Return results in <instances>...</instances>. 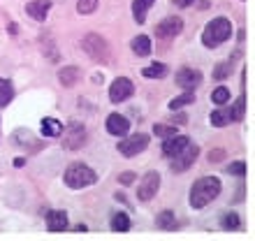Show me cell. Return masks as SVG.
Masks as SVG:
<instances>
[{
  "instance_id": "4",
  "label": "cell",
  "mask_w": 255,
  "mask_h": 241,
  "mask_svg": "<svg viewBox=\"0 0 255 241\" xmlns=\"http://www.w3.org/2000/svg\"><path fill=\"white\" fill-rule=\"evenodd\" d=\"M81 49L84 54L88 56L95 63H109V44L105 42V37L98 33H88L84 40H81Z\"/></svg>"
},
{
  "instance_id": "6",
  "label": "cell",
  "mask_w": 255,
  "mask_h": 241,
  "mask_svg": "<svg viewBox=\"0 0 255 241\" xmlns=\"http://www.w3.org/2000/svg\"><path fill=\"white\" fill-rule=\"evenodd\" d=\"M146 146H148L146 134H130V137H126L123 141H119V151H121V155H126V158H132V155L141 153Z\"/></svg>"
},
{
  "instance_id": "25",
  "label": "cell",
  "mask_w": 255,
  "mask_h": 241,
  "mask_svg": "<svg viewBox=\"0 0 255 241\" xmlns=\"http://www.w3.org/2000/svg\"><path fill=\"white\" fill-rule=\"evenodd\" d=\"M193 100H195L193 91H188V93H183V95H179V98H174V100H169V109H172V112H174V109H181V107H186V105H190Z\"/></svg>"
},
{
  "instance_id": "30",
  "label": "cell",
  "mask_w": 255,
  "mask_h": 241,
  "mask_svg": "<svg viewBox=\"0 0 255 241\" xmlns=\"http://www.w3.org/2000/svg\"><path fill=\"white\" fill-rule=\"evenodd\" d=\"M153 132L158 134V137H172V134H176V127L162 125V123H155V125H153Z\"/></svg>"
},
{
  "instance_id": "12",
  "label": "cell",
  "mask_w": 255,
  "mask_h": 241,
  "mask_svg": "<svg viewBox=\"0 0 255 241\" xmlns=\"http://www.w3.org/2000/svg\"><path fill=\"white\" fill-rule=\"evenodd\" d=\"M188 144H190L188 137H183V134H172V137H167V141L162 144V153L167 155V158H174V155L181 153Z\"/></svg>"
},
{
  "instance_id": "20",
  "label": "cell",
  "mask_w": 255,
  "mask_h": 241,
  "mask_svg": "<svg viewBox=\"0 0 255 241\" xmlns=\"http://www.w3.org/2000/svg\"><path fill=\"white\" fill-rule=\"evenodd\" d=\"M132 51L137 56H148L151 54V40H148L146 35H137L132 40Z\"/></svg>"
},
{
  "instance_id": "10",
  "label": "cell",
  "mask_w": 255,
  "mask_h": 241,
  "mask_svg": "<svg viewBox=\"0 0 255 241\" xmlns=\"http://www.w3.org/2000/svg\"><path fill=\"white\" fill-rule=\"evenodd\" d=\"M197 155H200V148L197 146H186L179 155H174L172 158V172H186V169L193 165L195 160H197Z\"/></svg>"
},
{
  "instance_id": "16",
  "label": "cell",
  "mask_w": 255,
  "mask_h": 241,
  "mask_svg": "<svg viewBox=\"0 0 255 241\" xmlns=\"http://www.w3.org/2000/svg\"><path fill=\"white\" fill-rule=\"evenodd\" d=\"M81 72H79V67H63L61 72H58V81H61L63 86H74L77 81H79Z\"/></svg>"
},
{
  "instance_id": "18",
  "label": "cell",
  "mask_w": 255,
  "mask_h": 241,
  "mask_svg": "<svg viewBox=\"0 0 255 241\" xmlns=\"http://www.w3.org/2000/svg\"><path fill=\"white\" fill-rule=\"evenodd\" d=\"M239 51H237L235 56L230 60H225V63H221V65H216V70H214V79H218V81H223V79H228L230 77V72H232V67H235V60L239 58Z\"/></svg>"
},
{
  "instance_id": "3",
  "label": "cell",
  "mask_w": 255,
  "mask_h": 241,
  "mask_svg": "<svg viewBox=\"0 0 255 241\" xmlns=\"http://www.w3.org/2000/svg\"><path fill=\"white\" fill-rule=\"evenodd\" d=\"M63 179H65L67 188L79 190V188H86V186H91V183H95L98 174H95L88 165H84V162H72V165L65 169V176H63Z\"/></svg>"
},
{
  "instance_id": "27",
  "label": "cell",
  "mask_w": 255,
  "mask_h": 241,
  "mask_svg": "<svg viewBox=\"0 0 255 241\" xmlns=\"http://www.w3.org/2000/svg\"><path fill=\"white\" fill-rule=\"evenodd\" d=\"M223 228L225 230H239L242 228V221L237 214H225L223 216Z\"/></svg>"
},
{
  "instance_id": "24",
  "label": "cell",
  "mask_w": 255,
  "mask_h": 241,
  "mask_svg": "<svg viewBox=\"0 0 255 241\" xmlns=\"http://www.w3.org/2000/svg\"><path fill=\"white\" fill-rule=\"evenodd\" d=\"M165 72H167V67L162 65V63H153V65H148L141 70V77H146V79H160Z\"/></svg>"
},
{
  "instance_id": "11",
  "label": "cell",
  "mask_w": 255,
  "mask_h": 241,
  "mask_svg": "<svg viewBox=\"0 0 255 241\" xmlns=\"http://www.w3.org/2000/svg\"><path fill=\"white\" fill-rule=\"evenodd\" d=\"M176 84L186 88V91H193V88H197L202 84V72L193 70V67H183V70L176 72Z\"/></svg>"
},
{
  "instance_id": "15",
  "label": "cell",
  "mask_w": 255,
  "mask_h": 241,
  "mask_svg": "<svg viewBox=\"0 0 255 241\" xmlns=\"http://www.w3.org/2000/svg\"><path fill=\"white\" fill-rule=\"evenodd\" d=\"M49 7H51V2L49 0H33V2H28L26 12L33 16L35 21H44L49 14Z\"/></svg>"
},
{
  "instance_id": "28",
  "label": "cell",
  "mask_w": 255,
  "mask_h": 241,
  "mask_svg": "<svg viewBox=\"0 0 255 241\" xmlns=\"http://www.w3.org/2000/svg\"><path fill=\"white\" fill-rule=\"evenodd\" d=\"M211 100H214L216 105H225V102L230 100V91L225 86H218L214 93H211Z\"/></svg>"
},
{
  "instance_id": "14",
  "label": "cell",
  "mask_w": 255,
  "mask_h": 241,
  "mask_svg": "<svg viewBox=\"0 0 255 241\" xmlns=\"http://www.w3.org/2000/svg\"><path fill=\"white\" fill-rule=\"evenodd\" d=\"M47 228L51 230V232H63V230H67V216H65V211H58V209L49 211V214H47Z\"/></svg>"
},
{
  "instance_id": "13",
  "label": "cell",
  "mask_w": 255,
  "mask_h": 241,
  "mask_svg": "<svg viewBox=\"0 0 255 241\" xmlns=\"http://www.w3.org/2000/svg\"><path fill=\"white\" fill-rule=\"evenodd\" d=\"M107 132L114 134V137H123V134L130 132V120L121 114H112L107 119Z\"/></svg>"
},
{
  "instance_id": "31",
  "label": "cell",
  "mask_w": 255,
  "mask_h": 241,
  "mask_svg": "<svg viewBox=\"0 0 255 241\" xmlns=\"http://www.w3.org/2000/svg\"><path fill=\"white\" fill-rule=\"evenodd\" d=\"M230 112H232V120H242L244 119V98H239L237 105L230 109Z\"/></svg>"
},
{
  "instance_id": "36",
  "label": "cell",
  "mask_w": 255,
  "mask_h": 241,
  "mask_svg": "<svg viewBox=\"0 0 255 241\" xmlns=\"http://www.w3.org/2000/svg\"><path fill=\"white\" fill-rule=\"evenodd\" d=\"M93 81H95V84H102V81H105V77H102V74H93Z\"/></svg>"
},
{
  "instance_id": "29",
  "label": "cell",
  "mask_w": 255,
  "mask_h": 241,
  "mask_svg": "<svg viewBox=\"0 0 255 241\" xmlns=\"http://www.w3.org/2000/svg\"><path fill=\"white\" fill-rule=\"evenodd\" d=\"M95 7H98V0H79V2H77V12L91 14V12H95Z\"/></svg>"
},
{
  "instance_id": "8",
  "label": "cell",
  "mask_w": 255,
  "mask_h": 241,
  "mask_svg": "<svg viewBox=\"0 0 255 241\" xmlns=\"http://www.w3.org/2000/svg\"><path fill=\"white\" fill-rule=\"evenodd\" d=\"M132 93H134V86L128 77H119V79L109 86V100L112 102H123V100H128Z\"/></svg>"
},
{
  "instance_id": "5",
  "label": "cell",
  "mask_w": 255,
  "mask_h": 241,
  "mask_svg": "<svg viewBox=\"0 0 255 241\" xmlns=\"http://www.w3.org/2000/svg\"><path fill=\"white\" fill-rule=\"evenodd\" d=\"M61 134H63V148H67V151H77V148L86 144V127L81 123H70Z\"/></svg>"
},
{
  "instance_id": "2",
  "label": "cell",
  "mask_w": 255,
  "mask_h": 241,
  "mask_svg": "<svg viewBox=\"0 0 255 241\" xmlns=\"http://www.w3.org/2000/svg\"><path fill=\"white\" fill-rule=\"evenodd\" d=\"M230 35H232V23H230V19L218 16V19H214L207 28H204V33H202V42H204V47L214 49V47H218V44H223Z\"/></svg>"
},
{
  "instance_id": "19",
  "label": "cell",
  "mask_w": 255,
  "mask_h": 241,
  "mask_svg": "<svg viewBox=\"0 0 255 241\" xmlns=\"http://www.w3.org/2000/svg\"><path fill=\"white\" fill-rule=\"evenodd\" d=\"M63 132V123L56 119H42V134L44 137H58Z\"/></svg>"
},
{
  "instance_id": "21",
  "label": "cell",
  "mask_w": 255,
  "mask_h": 241,
  "mask_svg": "<svg viewBox=\"0 0 255 241\" xmlns=\"http://www.w3.org/2000/svg\"><path fill=\"white\" fill-rule=\"evenodd\" d=\"M230 120H232V112L230 109H216V112H211V125L223 127V125H228Z\"/></svg>"
},
{
  "instance_id": "32",
  "label": "cell",
  "mask_w": 255,
  "mask_h": 241,
  "mask_svg": "<svg viewBox=\"0 0 255 241\" xmlns=\"http://www.w3.org/2000/svg\"><path fill=\"white\" fill-rule=\"evenodd\" d=\"M228 172L230 174H235V176H244L246 174V165H244V162H232V165L228 167Z\"/></svg>"
},
{
  "instance_id": "7",
  "label": "cell",
  "mask_w": 255,
  "mask_h": 241,
  "mask_svg": "<svg viewBox=\"0 0 255 241\" xmlns=\"http://www.w3.org/2000/svg\"><path fill=\"white\" fill-rule=\"evenodd\" d=\"M158 186H160V174H158V172H148V174L141 179L139 188H137V197H139L141 202H148L151 197H155Z\"/></svg>"
},
{
  "instance_id": "9",
  "label": "cell",
  "mask_w": 255,
  "mask_h": 241,
  "mask_svg": "<svg viewBox=\"0 0 255 241\" xmlns=\"http://www.w3.org/2000/svg\"><path fill=\"white\" fill-rule=\"evenodd\" d=\"M183 30V21L179 16H167L162 19L158 26H155V37H162V40H169V37H176V35Z\"/></svg>"
},
{
  "instance_id": "35",
  "label": "cell",
  "mask_w": 255,
  "mask_h": 241,
  "mask_svg": "<svg viewBox=\"0 0 255 241\" xmlns=\"http://www.w3.org/2000/svg\"><path fill=\"white\" fill-rule=\"evenodd\" d=\"M193 0H174V5H179V7H188Z\"/></svg>"
},
{
  "instance_id": "34",
  "label": "cell",
  "mask_w": 255,
  "mask_h": 241,
  "mask_svg": "<svg viewBox=\"0 0 255 241\" xmlns=\"http://www.w3.org/2000/svg\"><path fill=\"white\" fill-rule=\"evenodd\" d=\"M223 158H225V151H223V148H216L214 153H209V160H223Z\"/></svg>"
},
{
  "instance_id": "26",
  "label": "cell",
  "mask_w": 255,
  "mask_h": 241,
  "mask_svg": "<svg viewBox=\"0 0 255 241\" xmlns=\"http://www.w3.org/2000/svg\"><path fill=\"white\" fill-rule=\"evenodd\" d=\"M112 230H116V232H126V230H130V218H128L126 214H116L114 218H112Z\"/></svg>"
},
{
  "instance_id": "22",
  "label": "cell",
  "mask_w": 255,
  "mask_h": 241,
  "mask_svg": "<svg viewBox=\"0 0 255 241\" xmlns=\"http://www.w3.org/2000/svg\"><path fill=\"white\" fill-rule=\"evenodd\" d=\"M12 98H14V88H12V84H9L7 79H2V77H0V107L9 105V102H12Z\"/></svg>"
},
{
  "instance_id": "1",
  "label": "cell",
  "mask_w": 255,
  "mask_h": 241,
  "mask_svg": "<svg viewBox=\"0 0 255 241\" xmlns=\"http://www.w3.org/2000/svg\"><path fill=\"white\" fill-rule=\"evenodd\" d=\"M221 193V179L218 176H204V179L195 181V186L190 188V207L193 209H204L211 200H216Z\"/></svg>"
},
{
  "instance_id": "33",
  "label": "cell",
  "mask_w": 255,
  "mask_h": 241,
  "mask_svg": "<svg viewBox=\"0 0 255 241\" xmlns=\"http://www.w3.org/2000/svg\"><path fill=\"white\" fill-rule=\"evenodd\" d=\"M119 181H121L123 186L132 183V181H134V172H126V174H121V176H119Z\"/></svg>"
},
{
  "instance_id": "17",
  "label": "cell",
  "mask_w": 255,
  "mask_h": 241,
  "mask_svg": "<svg viewBox=\"0 0 255 241\" xmlns=\"http://www.w3.org/2000/svg\"><path fill=\"white\" fill-rule=\"evenodd\" d=\"M155 0H134L132 2V14H134V21L137 23H144L146 21V12L151 9Z\"/></svg>"
},
{
  "instance_id": "23",
  "label": "cell",
  "mask_w": 255,
  "mask_h": 241,
  "mask_svg": "<svg viewBox=\"0 0 255 241\" xmlns=\"http://www.w3.org/2000/svg\"><path fill=\"white\" fill-rule=\"evenodd\" d=\"M155 225L160 230H174L176 228V218L172 211H162V214H158V218H155Z\"/></svg>"
}]
</instances>
